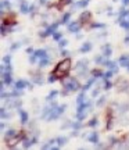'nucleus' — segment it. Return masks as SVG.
Segmentation results:
<instances>
[{
    "instance_id": "1",
    "label": "nucleus",
    "mask_w": 129,
    "mask_h": 150,
    "mask_svg": "<svg viewBox=\"0 0 129 150\" xmlns=\"http://www.w3.org/2000/svg\"><path fill=\"white\" fill-rule=\"evenodd\" d=\"M69 71H71V60L69 58H64L63 61L56 65V68L53 70L51 75L56 76V79H61V78H65L68 76Z\"/></svg>"
},
{
    "instance_id": "2",
    "label": "nucleus",
    "mask_w": 129,
    "mask_h": 150,
    "mask_svg": "<svg viewBox=\"0 0 129 150\" xmlns=\"http://www.w3.org/2000/svg\"><path fill=\"white\" fill-rule=\"evenodd\" d=\"M64 88H65V89L63 90V95H68L69 92H75V90H78L79 88H81V85H79V82L77 81V79L69 78L67 82H64Z\"/></svg>"
},
{
    "instance_id": "3",
    "label": "nucleus",
    "mask_w": 129,
    "mask_h": 150,
    "mask_svg": "<svg viewBox=\"0 0 129 150\" xmlns=\"http://www.w3.org/2000/svg\"><path fill=\"white\" fill-rule=\"evenodd\" d=\"M58 24H60V22H56V24L50 25V26H49V28H47V29H46V31H45V32H42V34H40V36L46 38V36H49V35H53V34H54V32H56V29H57Z\"/></svg>"
},
{
    "instance_id": "4",
    "label": "nucleus",
    "mask_w": 129,
    "mask_h": 150,
    "mask_svg": "<svg viewBox=\"0 0 129 150\" xmlns=\"http://www.w3.org/2000/svg\"><path fill=\"white\" fill-rule=\"evenodd\" d=\"M90 13L89 11H83V13L81 14V17H79V22L81 24H86V22H89L90 21Z\"/></svg>"
},
{
    "instance_id": "5",
    "label": "nucleus",
    "mask_w": 129,
    "mask_h": 150,
    "mask_svg": "<svg viewBox=\"0 0 129 150\" xmlns=\"http://www.w3.org/2000/svg\"><path fill=\"white\" fill-rule=\"evenodd\" d=\"M26 86H29V84L26 81H24V79H20V81L15 82V89L17 90H22V89H25Z\"/></svg>"
},
{
    "instance_id": "6",
    "label": "nucleus",
    "mask_w": 129,
    "mask_h": 150,
    "mask_svg": "<svg viewBox=\"0 0 129 150\" xmlns=\"http://www.w3.org/2000/svg\"><path fill=\"white\" fill-rule=\"evenodd\" d=\"M79 29H81V24H79V22H72V24H69V26H68V31L71 32V34H75Z\"/></svg>"
},
{
    "instance_id": "7",
    "label": "nucleus",
    "mask_w": 129,
    "mask_h": 150,
    "mask_svg": "<svg viewBox=\"0 0 129 150\" xmlns=\"http://www.w3.org/2000/svg\"><path fill=\"white\" fill-rule=\"evenodd\" d=\"M3 82L6 85H10L13 82V78H11V72H3Z\"/></svg>"
},
{
    "instance_id": "8",
    "label": "nucleus",
    "mask_w": 129,
    "mask_h": 150,
    "mask_svg": "<svg viewBox=\"0 0 129 150\" xmlns=\"http://www.w3.org/2000/svg\"><path fill=\"white\" fill-rule=\"evenodd\" d=\"M18 135V132L17 131H14V129H10V131H7V134H6V140H8V139H14V138Z\"/></svg>"
},
{
    "instance_id": "9",
    "label": "nucleus",
    "mask_w": 129,
    "mask_h": 150,
    "mask_svg": "<svg viewBox=\"0 0 129 150\" xmlns=\"http://www.w3.org/2000/svg\"><path fill=\"white\" fill-rule=\"evenodd\" d=\"M119 64H121L122 67H129V57L128 56H121V58H119Z\"/></svg>"
},
{
    "instance_id": "10",
    "label": "nucleus",
    "mask_w": 129,
    "mask_h": 150,
    "mask_svg": "<svg viewBox=\"0 0 129 150\" xmlns=\"http://www.w3.org/2000/svg\"><path fill=\"white\" fill-rule=\"evenodd\" d=\"M20 117H21V122L22 124H26L28 122V114L24 110H20Z\"/></svg>"
},
{
    "instance_id": "11",
    "label": "nucleus",
    "mask_w": 129,
    "mask_h": 150,
    "mask_svg": "<svg viewBox=\"0 0 129 150\" xmlns=\"http://www.w3.org/2000/svg\"><path fill=\"white\" fill-rule=\"evenodd\" d=\"M33 54L36 56L38 58H42V57H46V56H47V54H46V50H43V49H39V50H36V52H35Z\"/></svg>"
},
{
    "instance_id": "12",
    "label": "nucleus",
    "mask_w": 129,
    "mask_h": 150,
    "mask_svg": "<svg viewBox=\"0 0 129 150\" xmlns=\"http://www.w3.org/2000/svg\"><path fill=\"white\" fill-rule=\"evenodd\" d=\"M105 65H107L108 68H111L114 72H117V71H118V68H117V64L114 63V61H105Z\"/></svg>"
},
{
    "instance_id": "13",
    "label": "nucleus",
    "mask_w": 129,
    "mask_h": 150,
    "mask_svg": "<svg viewBox=\"0 0 129 150\" xmlns=\"http://www.w3.org/2000/svg\"><path fill=\"white\" fill-rule=\"evenodd\" d=\"M87 139L90 140L92 143H99V138H97V132H93L90 136H87Z\"/></svg>"
},
{
    "instance_id": "14",
    "label": "nucleus",
    "mask_w": 129,
    "mask_h": 150,
    "mask_svg": "<svg viewBox=\"0 0 129 150\" xmlns=\"http://www.w3.org/2000/svg\"><path fill=\"white\" fill-rule=\"evenodd\" d=\"M119 25H121L122 28H125L126 31H129V21H126V20L119 18Z\"/></svg>"
},
{
    "instance_id": "15",
    "label": "nucleus",
    "mask_w": 129,
    "mask_h": 150,
    "mask_svg": "<svg viewBox=\"0 0 129 150\" xmlns=\"http://www.w3.org/2000/svg\"><path fill=\"white\" fill-rule=\"evenodd\" d=\"M49 61H50V60H49V57H47V56H46V57H42V60H40V63H39V67H40V68L46 67V65L49 64Z\"/></svg>"
},
{
    "instance_id": "16",
    "label": "nucleus",
    "mask_w": 129,
    "mask_h": 150,
    "mask_svg": "<svg viewBox=\"0 0 129 150\" xmlns=\"http://www.w3.org/2000/svg\"><path fill=\"white\" fill-rule=\"evenodd\" d=\"M87 3H89V0H82V2H78L77 4L74 6L75 8H81V7H86Z\"/></svg>"
},
{
    "instance_id": "17",
    "label": "nucleus",
    "mask_w": 129,
    "mask_h": 150,
    "mask_svg": "<svg viewBox=\"0 0 129 150\" xmlns=\"http://www.w3.org/2000/svg\"><path fill=\"white\" fill-rule=\"evenodd\" d=\"M72 0H58V4H57V7L58 8H63L64 6H67V4H69Z\"/></svg>"
},
{
    "instance_id": "18",
    "label": "nucleus",
    "mask_w": 129,
    "mask_h": 150,
    "mask_svg": "<svg viewBox=\"0 0 129 150\" xmlns=\"http://www.w3.org/2000/svg\"><path fill=\"white\" fill-rule=\"evenodd\" d=\"M90 49H92V43H85V45L82 46L81 52H82V53H86V52H89Z\"/></svg>"
},
{
    "instance_id": "19",
    "label": "nucleus",
    "mask_w": 129,
    "mask_h": 150,
    "mask_svg": "<svg viewBox=\"0 0 129 150\" xmlns=\"http://www.w3.org/2000/svg\"><path fill=\"white\" fill-rule=\"evenodd\" d=\"M85 103V93H81V95L78 96V99H77V104H83Z\"/></svg>"
},
{
    "instance_id": "20",
    "label": "nucleus",
    "mask_w": 129,
    "mask_h": 150,
    "mask_svg": "<svg viewBox=\"0 0 129 150\" xmlns=\"http://www.w3.org/2000/svg\"><path fill=\"white\" fill-rule=\"evenodd\" d=\"M69 17H71V14H69V13H65V14H64L63 18H61V24H65V22H68Z\"/></svg>"
},
{
    "instance_id": "21",
    "label": "nucleus",
    "mask_w": 129,
    "mask_h": 150,
    "mask_svg": "<svg viewBox=\"0 0 129 150\" xmlns=\"http://www.w3.org/2000/svg\"><path fill=\"white\" fill-rule=\"evenodd\" d=\"M56 142L58 143V146H64L67 143V138H58L57 140H56Z\"/></svg>"
},
{
    "instance_id": "22",
    "label": "nucleus",
    "mask_w": 129,
    "mask_h": 150,
    "mask_svg": "<svg viewBox=\"0 0 129 150\" xmlns=\"http://www.w3.org/2000/svg\"><path fill=\"white\" fill-rule=\"evenodd\" d=\"M36 142V138H33V139H31V140H26V142L24 143V147L26 149V147H29L31 145H33V143Z\"/></svg>"
},
{
    "instance_id": "23",
    "label": "nucleus",
    "mask_w": 129,
    "mask_h": 150,
    "mask_svg": "<svg viewBox=\"0 0 129 150\" xmlns=\"http://www.w3.org/2000/svg\"><path fill=\"white\" fill-rule=\"evenodd\" d=\"M111 54V47H110V46H104V54L103 56H105V57H108V56H110Z\"/></svg>"
},
{
    "instance_id": "24",
    "label": "nucleus",
    "mask_w": 129,
    "mask_h": 150,
    "mask_svg": "<svg viewBox=\"0 0 129 150\" xmlns=\"http://www.w3.org/2000/svg\"><path fill=\"white\" fill-rule=\"evenodd\" d=\"M21 11H22V13H28V11H29V7H28L26 3H22V4H21Z\"/></svg>"
},
{
    "instance_id": "25",
    "label": "nucleus",
    "mask_w": 129,
    "mask_h": 150,
    "mask_svg": "<svg viewBox=\"0 0 129 150\" xmlns=\"http://www.w3.org/2000/svg\"><path fill=\"white\" fill-rule=\"evenodd\" d=\"M53 39L54 40H61V32H54V34H53Z\"/></svg>"
},
{
    "instance_id": "26",
    "label": "nucleus",
    "mask_w": 129,
    "mask_h": 150,
    "mask_svg": "<svg viewBox=\"0 0 129 150\" xmlns=\"http://www.w3.org/2000/svg\"><path fill=\"white\" fill-rule=\"evenodd\" d=\"M33 81L36 82V84H42V78H40L39 74H35L33 75Z\"/></svg>"
},
{
    "instance_id": "27",
    "label": "nucleus",
    "mask_w": 129,
    "mask_h": 150,
    "mask_svg": "<svg viewBox=\"0 0 129 150\" xmlns=\"http://www.w3.org/2000/svg\"><path fill=\"white\" fill-rule=\"evenodd\" d=\"M57 90H53V92H50V95L47 96V100H53V97H56V96H57Z\"/></svg>"
},
{
    "instance_id": "28",
    "label": "nucleus",
    "mask_w": 129,
    "mask_h": 150,
    "mask_svg": "<svg viewBox=\"0 0 129 150\" xmlns=\"http://www.w3.org/2000/svg\"><path fill=\"white\" fill-rule=\"evenodd\" d=\"M92 74L95 75V76H104V74H103V72L100 71V70H95V71H93Z\"/></svg>"
},
{
    "instance_id": "29",
    "label": "nucleus",
    "mask_w": 129,
    "mask_h": 150,
    "mask_svg": "<svg viewBox=\"0 0 129 150\" xmlns=\"http://www.w3.org/2000/svg\"><path fill=\"white\" fill-rule=\"evenodd\" d=\"M113 74H114L113 70H111V71H108V72H105V74H104V79H110L111 76H113Z\"/></svg>"
},
{
    "instance_id": "30",
    "label": "nucleus",
    "mask_w": 129,
    "mask_h": 150,
    "mask_svg": "<svg viewBox=\"0 0 129 150\" xmlns=\"http://www.w3.org/2000/svg\"><path fill=\"white\" fill-rule=\"evenodd\" d=\"M92 84H93V79H90V81H89V82H87V84L83 86V90H87V89L90 88V85H92Z\"/></svg>"
},
{
    "instance_id": "31",
    "label": "nucleus",
    "mask_w": 129,
    "mask_h": 150,
    "mask_svg": "<svg viewBox=\"0 0 129 150\" xmlns=\"http://www.w3.org/2000/svg\"><path fill=\"white\" fill-rule=\"evenodd\" d=\"M96 124H97V120H96V118H93V120H92V121H90L87 125H89V126H95Z\"/></svg>"
},
{
    "instance_id": "32",
    "label": "nucleus",
    "mask_w": 129,
    "mask_h": 150,
    "mask_svg": "<svg viewBox=\"0 0 129 150\" xmlns=\"http://www.w3.org/2000/svg\"><path fill=\"white\" fill-rule=\"evenodd\" d=\"M3 61H4V63H11V56H6V57L3 58Z\"/></svg>"
},
{
    "instance_id": "33",
    "label": "nucleus",
    "mask_w": 129,
    "mask_h": 150,
    "mask_svg": "<svg viewBox=\"0 0 129 150\" xmlns=\"http://www.w3.org/2000/svg\"><path fill=\"white\" fill-rule=\"evenodd\" d=\"M67 43H68V42H67V40L61 39V40H60V43H58V45H60V47H64V46H65V45H67Z\"/></svg>"
},
{
    "instance_id": "34",
    "label": "nucleus",
    "mask_w": 129,
    "mask_h": 150,
    "mask_svg": "<svg viewBox=\"0 0 129 150\" xmlns=\"http://www.w3.org/2000/svg\"><path fill=\"white\" fill-rule=\"evenodd\" d=\"M104 102H105V97H101V99L97 102V106H103V104H104Z\"/></svg>"
},
{
    "instance_id": "35",
    "label": "nucleus",
    "mask_w": 129,
    "mask_h": 150,
    "mask_svg": "<svg viewBox=\"0 0 129 150\" xmlns=\"http://www.w3.org/2000/svg\"><path fill=\"white\" fill-rule=\"evenodd\" d=\"M95 60H96V63H101V61H103V57H101V56H97Z\"/></svg>"
},
{
    "instance_id": "36",
    "label": "nucleus",
    "mask_w": 129,
    "mask_h": 150,
    "mask_svg": "<svg viewBox=\"0 0 129 150\" xmlns=\"http://www.w3.org/2000/svg\"><path fill=\"white\" fill-rule=\"evenodd\" d=\"M103 24H93V28H103Z\"/></svg>"
},
{
    "instance_id": "37",
    "label": "nucleus",
    "mask_w": 129,
    "mask_h": 150,
    "mask_svg": "<svg viewBox=\"0 0 129 150\" xmlns=\"http://www.w3.org/2000/svg\"><path fill=\"white\" fill-rule=\"evenodd\" d=\"M110 88H111V82H105V88H104V89H110Z\"/></svg>"
},
{
    "instance_id": "38",
    "label": "nucleus",
    "mask_w": 129,
    "mask_h": 150,
    "mask_svg": "<svg viewBox=\"0 0 129 150\" xmlns=\"http://www.w3.org/2000/svg\"><path fill=\"white\" fill-rule=\"evenodd\" d=\"M125 43H129V36L126 38V39H125Z\"/></svg>"
},
{
    "instance_id": "39",
    "label": "nucleus",
    "mask_w": 129,
    "mask_h": 150,
    "mask_svg": "<svg viewBox=\"0 0 129 150\" xmlns=\"http://www.w3.org/2000/svg\"><path fill=\"white\" fill-rule=\"evenodd\" d=\"M122 2H124L125 4H128V3H129V0H122Z\"/></svg>"
},
{
    "instance_id": "40",
    "label": "nucleus",
    "mask_w": 129,
    "mask_h": 150,
    "mask_svg": "<svg viewBox=\"0 0 129 150\" xmlns=\"http://www.w3.org/2000/svg\"><path fill=\"white\" fill-rule=\"evenodd\" d=\"M40 3H46V0H40Z\"/></svg>"
},
{
    "instance_id": "41",
    "label": "nucleus",
    "mask_w": 129,
    "mask_h": 150,
    "mask_svg": "<svg viewBox=\"0 0 129 150\" xmlns=\"http://www.w3.org/2000/svg\"><path fill=\"white\" fill-rule=\"evenodd\" d=\"M128 17H129V15H128Z\"/></svg>"
}]
</instances>
